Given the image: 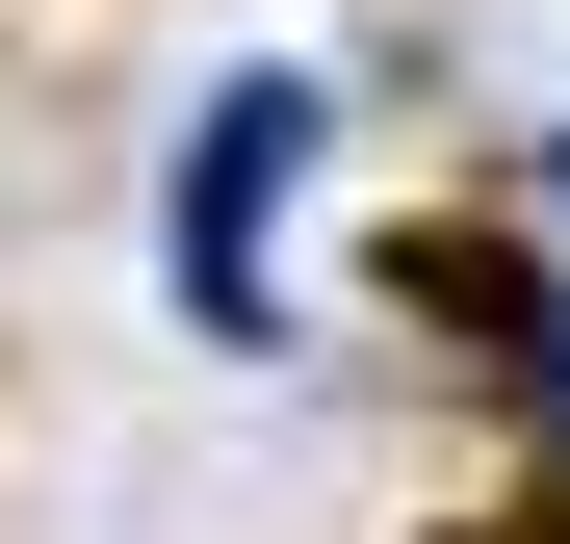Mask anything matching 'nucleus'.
<instances>
[{"label":"nucleus","mask_w":570,"mask_h":544,"mask_svg":"<svg viewBox=\"0 0 570 544\" xmlns=\"http://www.w3.org/2000/svg\"><path fill=\"white\" fill-rule=\"evenodd\" d=\"M544 181H570V130H544Z\"/></svg>","instance_id":"3"},{"label":"nucleus","mask_w":570,"mask_h":544,"mask_svg":"<svg viewBox=\"0 0 570 544\" xmlns=\"http://www.w3.org/2000/svg\"><path fill=\"white\" fill-rule=\"evenodd\" d=\"M519 389H544V441H570V311H544V337H519Z\"/></svg>","instance_id":"2"},{"label":"nucleus","mask_w":570,"mask_h":544,"mask_svg":"<svg viewBox=\"0 0 570 544\" xmlns=\"http://www.w3.org/2000/svg\"><path fill=\"white\" fill-rule=\"evenodd\" d=\"M285 208H312V78H208L181 181H156V286L208 337H285Z\"/></svg>","instance_id":"1"}]
</instances>
